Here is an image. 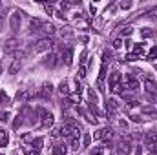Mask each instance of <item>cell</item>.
Returning a JSON list of instances; mask_svg holds the SVG:
<instances>
[{
	"mask_svg": "<svg viewBox=\"0 0 157 155\" xmlns=\"http://www.w3.org/2000/svg\"><path fill=\"white\" fill-rule=\"evenodd\" d=\"M121 80H122V77H121V73H119V71H113V73L110 75L108 82H110V89H112L113 93H122L124 86L121 84Z\"/></svg>",
	"mask_w": 157,
	"mask_h": 155,
	"instance_id": "6da1fadb",
	"label": "cell"
},
{
	"mask_svg": "<svg viewBox=\"0 0 157 155\" xmlns=\"http://www.w3.org/2000/svg\"><path fill=\"white\" fill-rule=\"evenodd\" d=\"M20 22H22V13L20 11H15L9 17V28H11V31H18L20 29Z\"/></svg>",
	"mask_w": 157,
	"mask_h": 155,
	"instance_id": "7a4b0ae2",
	"label": "cell"
},
{
	"mask_svg": "<svg viewBox=\"0 0 157 155\" xmlns=\"http://www.w3.org/2000/svg\"><path fill=\"white\" fill-rule=\"evenodd\" d=\"M53 44H55V42H53L51 39H40V40H39V44L35 46V51H37V53H42V51H49V49L53 47Z\"/></svg>",
	"mask_w": 157,
	"mask_h": 155,
	"instance_id": "3957f363",
	"label": "cell"
},
{
	"mask_svg": "<svg viewBox=\"0 0 157 155\" xmlns=\"http://www.w3.org/2000/svg\"><path fill=\"white\" fill-rule=\"evenodd\" d=\"M124 88H128V89H137L139 88V80L133 73H128L124 77Z\"/></svg>",
	"mask_w": 157,
	"mask_h": 155,
	"instance_id": "277c9868",
	"label": "cell"
},
{
	"mask_svg": "<svg viewBox=\"0 0 157 155\" xmlns=\"http://www.w3.org/2000/svg\"><path fill=\"white\" fill-rule=\"evenodd\" d=\"M18 44H20V42L17 39H7L6 44H4V53H15L17 47H18Z\"/></svg>",
	"mask_w": 157,
	"mask_h": 155,
	"instance_id": "5b68a950",
	"label": "cell"
},
{
	"mask_svg": "<svg viewBox=\"0 0 157 155\" xmlns=\"http://www.w3.org/2000/svg\"><path fill=\"white\" fill-rule=\"evenodd\" d=\"M53 122H55V117H53V113L46 112V113L42 115V128H51V126H53Z\"/></svg>",
	"mask_w": 157,
	"mask_h": 155,
	"instance_id": "8992f818",
	"label": "cell"
},
{
	"mask_svg": "<svg viewBox=\"0 0 157 155\" xmlns=\"http://www.w3.org/2000/svg\"><path fill=\"white\" fill-rule=\"evenodd\" d=\"M51 93H53V86L46 82V84L42 86V89H40L39 97H40V99H49V97H51Z\"/></svg>",
	"mask_w": 157,
	"mask_h": 155,
	"instance_id": "52a82bcc",
	"label": "cell"
},
{
	"mask_svg": "<svg viewBox=\"0 0 157 155\" xmlns=\"http://www.w3.org/2000/svg\"><path fill=\"white\" fill-rule=\"evenodd\" d=\"M130 150H132L130 141H121V144L117 146V153L119 155H128L130 153Z\"/></svg>",
	"mask_w": 157,
	"mask_h": 155,
	"instance_id": "ba28073f",
	"label": "cell"
},
{
	"mask_svg": "<svg viewBox=\"0 0 157 155\" xmlns=\"http://www.w3.org/2000/svg\"><path fill=\"white\" fill-rule=\"evenodd\" d=\"M57 62H59V55H57V53H51V55H48V57H46L44 66H46V68H53Z\"/></svg>",
	"mask_w": 157,
	"mask_h": 155,
	"instance_id": "9c48e42d",
	"label": "cell"
},
{
	"mask_svg": "<svg viewBox=\"0 0 157 155\" xmlns=\"http://www.w3.org/2000/svg\"><path fill=\"white\" fill-rule=\"evenodd\" d=\"M112 137V130L110 128H101L97 133H95V139L101 141V139H110Z\"/></svg>",
	"mask_w": 157,
	"mask_h": 155,
	"instance_id": "30bf717a",
	"label": "cell"
},
{
	"mask_svg": "<svg viewBox=\"0 0 157 155\" xmlns=\"http://www.w3.org/2000/svg\"><path fill=\"white\" fill-rule=\"evenodd\" d=\"M42 26H44V22H42L40 18H31V20H29V29H31V31H40Z\"/></svg>",
	"mask_w": 157,
	"mask_h": 155,
	"instance_id": "8fae6325",
	"label": "cell"
},
{
	"mask_svg": "<svg viewBox=\"0 0 157 155\" xmlns=\"http://www.w3.org/2000/svg\"><path fill=\"white\" fill-rule=\"evenodd\" d=\"M144 142L146 146H152V144H157V131H150L144 135Z\"/></svg>",
	"mask_w": 157,
	"mask_h": 155,
	"instance_id": "7c38bea8",
	"label": "cell"
},
{
	"mask_svg": "<svg viewBox=\"0 0 157 155\" xmlns=\"http://www.w3.org/2000/svg\"><path fill=\"white\" fill-rule=\"evenodd\" d=\"M53 155H68L66 144H57V146H53Z\"/></svg>",
	"mask_w": 157,
	"mask_h": 155,
	"instance_id": "4fadbf2b",
	"label": "cell"
},
{
	"mask_svg": "<svg viewBox=\"0 0 157 155\" xmlns=\"http://www.w3.org/2000/svg\"><path fill=\"white\" fill-rule=\"evenodd\" d=\"M106 108H108L110 112H117L119 110V100L117 99H108V100H106Z\"/></svg>",
	"mask_w": 157,
	"mask_h": 155,
	"instance_id": "5bb4252c",
	"label": "cell"
},
{
	"mask_svg": "<svg viewBox=\"0 0 157 155\" xmlns=\"http://www.w3.org/2000/svg\"><path fill=\"white\" fill-rule=\"evenodd\" d=\"M144 88H146V93H152V91H157V84L152 80V78H146V84H144Z\"/></svg>",
	"mask_w": 157,
	"mask_h": 155,
	"instance_id": "9a60e30c",
	"label": "cell"
},
{
	"mask_svg": "<svg viewBox=\"0 0 157 155\" xmlns=\"http://www.w3.org/2000/svg\"><path fill=\"white\" fill-rule=\"evenodd\" d=\"M62 57H64V60H66V64L70 66L71 64V60H73V51L68 47V49H64V53H62Z\"/></svg>",
	"mask_w": 157,
	"mask_h": 155,
	"instance_id": "2e32d148",
	"label": "cell"
},
{
	"mask_svg": "<svg viewBox=\"0 0 157 155\" xmlns=\"http://www.w3.org/2000/svg\"><path fill=\"white\" fill-rule=\"evenodd\" d=\"M18 70H20V59H17V60H13V64L9 66V73H11V75H15V73H17Z\"/></svg>",
	"mask_w": 157,
	"mask_h": 155,
	"instance_id": "e0dca14e",
	"label": "cell"
},
{
	"mask_svg": "<svg viewBox=\"0 0 157 155\" xmlns=\"http://www.w3.org/2000/svg\"><path fill=\"white\" fill-rule=\"evenodd\" d=\"M7 142H9V135H7V131L0 130V146H7Z\"/></svg>",
	"mask_w": 157,
	"mask_h": 155,
	"instance_id": "ac0fdd59",
	"label": "cell"
},
{
	"mask_svg": "<svg viewBox=\"0 0 157 155\" xmlns=\"http://www.w3.org/2000/svg\"><path fill=\"white\" fill-rule=\"evenodd\" d=\"M59 93H60V95H68V93H70V89H68V82H66V80H62V82L59 84Z\"/></svg>",
	"mask_w": 157,
	"mask_h": 155,
	"instance_id": "d6986e66",
	"label": "cell"
},
{
	"mask_svg": "<svg viewBox=\"0 0 157 155\" xmlns=\"http://www.w3.org/2000/svg\"><path fill=\"white\" fill-rule=\"evenodd\" d=\"M24 153L26 155H40V150L33 148V146H24Z\"/></svg>",
	"mask_w": 157,
	"mask_h": 155,
	"instance_id": "ffe728a7",
	"label": "cell"
},
{
	"mask_svg": "<svg viewBox=\"0 0 157 155\" xmlns=\"http://www.w3.org/2000/svg\"><path fill=\"white\" fill-rule=\"evenodd\" d=\"M143 113L152 115V119H157V110H155V108H144V110H143Z\"/></svg>",
	"mask_w": 157,
	"mask_h": 155,
	"instance_id": "44dd1931",
	"label": "cell"
},
{
	"mask_svg": "<svg viewBox=\"0 0 157 155\" xmlns=\"http://www.w3.org/2000/svg\"><path fill=\"white\" fill-rule=\"evenodd\" d=\"M42 31H46V33L51 35V33H55V26H53V24H44V26H42Z\"/></svg>",
	"mask_w": 157,
	"mask_h": 155,
	"instance_id": "7402d4cb",
	"label": "cell"
},
{
	"mask_svg": "<svg viewBox=\"0 0 157 155\" xmlns=\"http://www.w3.org/2000/svg\"><path fill=\"white\" fill-rule=\"evenodd\" d=\"M22 122H24V119H22V115L18 113V117H17V119H15V122H13V128H15V130H18V128L22 126Z\"/></svg>",
	"mask_w": 157,
	"mask_h": 155,
	"instance_id": "603a6c76",
	"label": "cell"
},
{
	"mask_svg": "<svg viewBox=\"0 0 157 155\" xmlns=\"http://www.w3.org/2000/svg\"><path fill=\"white\" fill-rule=\"evenodd\" d=\"M112 60V51H104L102 53V64H106V62H110Z\"/></svg>",
	"mask_w": 157,
	"mask_h": 155,
	"instance_id": "cb8c5ba5",
	"label": "cell"
},
{
	"mask_svg": "<svg viewBox=\"0 0 157 155\" xmlns=\"http://www.w3.org/2000/svg\"><path fill=\"white\" fill-rule=\"evenodd\" d=\"M146 97H148V100H150L152 104H155V102H157V91H152V93H146Z\"/></svg>",
	"mask_w": 157,
	"mask_h": 155,
	"instance_id": "d4e9b609",
	"label": "cell"
},
{
	"mask_svg": "<svg viewBox=\"0 0 157 155\" xmlns=\"http://www.w3.org/2000/svg\"><path fill=\"white\" fill-rule=\"evenodd\" d=\"M29 99V91H22V93H18V100H22V102H26Z\"/></svg>",
	"mask_w": 157,
	"mask_h": 155,
	"instance_id": "484cf974",
	"label": "cell"
},
{
	"mask_svg": "<svg viewBox=\"0 0 157 155\" xmlns=\"http://www.w3.org/2000/svg\"><path fill=\"white\" fill-rule=\"evenodd\" d=\"M80 142H78V137H71V150H78Z\"/></svg>",
	"mask_w": 157,
	"mask_h": 155,
	"instance_id": "4316f807",
	"label": "cell"
},
{
	"mask_svg": "<svg viewBox=\"0 0 157 155\" xmlns=\"http://www.w3.org/2000/svg\"><path fill=\"white\" fill-rule=\"evenodd\" d=\"M141 35H143V37H154V29H148V28H144V29L141 31Z\"/></svg>",
	"mask_w": 157,
	"mask_h": 155,
	"instance_id": "83f0119b",
	"label": "cell"
},
{
	"mask_svg": "<svg viewBox=\"0 0 157 155\" xmlns=\"http://www.w3.org/2000/svg\"><path fill=\"white\" fill-rule=\"evenodd\" d=\"M157 59V47H152V51L148 53V60H155Z\"/></svg>",
	"mask_w": 157,
	"mask_h": 155,
	"instance_id": "f1b7e54d",
	"label": "cell"
},
{
	"mask_svg": "<svg viewBox=\"0 0 157 155\" xmlns=\"http://www.w3.org/2000/svg\"><path fill=\"white\" fill-rule=\"evenodd\" d=\"M42 142H44V141H42V139H35V141H33V144H31V146H33V148H37V150H40V148H42Z\"/></svg>",
	"mask_w": 157,
	"mask_h": 155,
	"instance_id": "f546056e",
	"label": "cell"
},
{
	"mask_svg": "<svg viewBox=\"0 0 157 155\" xmlns=\"http://www.w3.org/2000/svg\"><path fill=\"white\" fill-rule=\"evenodd\" d=\"M9 120V113L7 112H0V122H7Z\"/></svg>",
	"mask_w": 157,
	"mask_h": 155,
	"instance_id": "4dcf8cb0",
	"label": "cell"
},
{
	"mask_svg": "<svg viewBox=\"0 0 157 155\" xmlns=\"http://www.w3.org/2000/svg\"><path fill=\"white\" fill-rule=\"evenodd\" d=\"M0 102H9V97L6 95V91L0 89Z\"/></svg>",
	"mask_w": 157,
	"mask_h": 155,
	"instance_id": "1f68e13d",
	"label": "cell"
},
{
	"mask_svg": "<svg viewBox=\"0 0 157 155\" xmlns=\"http://www.w3.org/2000/svg\"><path fill=\"white\" fill-rule=\"evenodd\" d=\"M91 155H104V148H102V146L95 148V150H93V153H91Z\"/></svg>",
	"mask_w": 157,
	"mask_h": 155,
	"instance_id": "d6a6232c",
	"label": "cell"
},
{
	"mask_svg": "<svg viewBox=\"0 0 157 155\" xmlns=\"http://www.w3.org/2000/svg\"><path fill=\"white\" fill-rule=\"evenodd\" d=\"M133 49H135V53H137V57H139V55H141V53L144 51V47H143V44H139V46H135Z\"/></svg>",
	"mask_w": 157,
	"mask_h": 155,
	"instance_id": "836d02e7",
	"label": "cell"
},
{
	"mask_svg": "<svg viewBox=\"0 0 157 155\" xmlns=\"http://www.w3.org/2000/svg\"><path fill=\"white\" fill-rule=\"evenodd\" d=\"M91 142V135L90 133H84V146H88Z\"/></svg>",
	"mask_w": 157,
	"mask_h": 155,
	"instance_id": "e575fe53",
	"label": "cell"
},
{
	"mask_svg": "<svg viewBox=\"0 0 157 155\" xmlns=\"http://www.w3.org/2000/svg\"><path fill=\"white\" fill-rule=\"evenodd\" d=\"M113 47H115V49L122 47V40H121V39H115V40H113Z\"/></svg>",
	"mask_w": 157,
	"mask_h": 155,
	"instance_id": "d590c367",
	"label": "cell"
},
{
	"mask_svg": "<svg viewBox=\"0 0 157 155\" xmlns=\"http://www.w3.org/2000/svg\"><path fill=\"white\" fill-rule=\"evenodd\" d=\"M121 35H132V28H122L121 29Z\"/></svg>",
	"mask_w": 157,
	"mask_h": 155,
	"instance_id": "8d00e7d4",
	"label": "cell"
},
{
	"mask_svg": "<svg viewBox=\"0 0 157 155\" xmlns=\"http://www.w3.org/2000/svg\"><path fill=\"white\" fill-rule=\"evenodd\" d=\"M86 60H88V53H86V51H82V55H80V62H82V66L86 64Z\"/></svg>",
	"mask_w": 157,
	"mask_h": 155,
	"instance_id": "74e56055",
	"label": "cell"
},
{
	"mask_svg": "<svg viewBox=\"0 0 157 155\" xmlns=\"http://www.w3.org/2000/svg\"><path fill=\"white\" fill-rule=\"evenodd\" d=\"M78 75H80V78L86 77V68H84V66H80V70H78Z\"/></svg>",
	"mask_w": 157,
	"mask_h": 155,
	"instance_id": "f35d334b",
	"label": "cell"
},
{
	"mask_svg": "<svg viewBox=\"0 0 157 155\" xmlns=\"http://www.w3.org/2000/svg\"><path fill=\"white\" fill-rule=\"evenodd\" d=\"M86 119H88V122H93V124H97V119H95V117H91L90 113H86Z\"/></svg>",
	"mask_w": 157,
	"mask_h": 155,
	"instance_id": "ab89813d",
	"label": "cell"
},
{
	"mask_svg": "<svg viewBox=\"0 0 157 155\" xmlns=\"http://www.w3.org/2000/svg\"><path fill=\"white\" fill-rule=\"evenodd\" d=\"M137 59H139V57H137V55H133V53H130V55L126 57V60H130V62H132V60H137Z\"/></svg>",
	"mask_w": 157,
	"mask_h": 155,
	"instance_id": "60d3db41",
	"label": "cell"
},
{
	"mask_svg": "<svg viewBox=\"0 0 157 155\" xmlns=\"http://www.w3.org/2000/svg\"><path fill=\"white\" fill-rule=\"evenodd\" d=\"M132 7V4L130 2H124V4H121V9H130Z\"/></svg>",
	"mask_w": 157,
	"mask_h": 155,
	"instance_id": "b9f144b4",
	"label": "cell"
},
{
	"mask_svg": "<svg viewBox=\"0 0 157 155\" xmlns=\"http://www.w3.org/2000/svg\"><path fill=\"white\" fill-rule=\"evenodd\" d=\"M62 37H66V39H71V37H73V33H71V31H62Z\"/></svg>",
	"mask_w": 157,
	"mask_h": 155,
	"instance_id": "7bdbcfd3",
	"label": "cell"
},
{
	"mask_svg": "<svg viewBox=\"0 0 157 155\" xmlns=\"http://www.w3.org/2000/svg\"><path fill=\"white\" fill-rule=\"evenodd\" d=\"M135 155H141V146H137V150H135Z\"/></svg>",
	"mask_w": 157,
	"mask_h": 155,
	"instance_id": "ee69618b",
	"label": "cell"
},
{
	"mask_svg": "<svg viewBox=\"0 0 157 155\" xmlns=\"http://www.w3.org/2000/svg\"><path fill=\"white\" fill-rule=\"evenodd\" d=\"M2 22H4V17L0 15V29H2Z\"/></svg>",
	"mask_w": 157,
	"mask_h": 155,
	"instance_id": "f6af8a7d",
	"label": "cell"
},
{
	"mask_svg": "<svg viewBox=\"0 0 157 155\" xmlns=\"http://www.w3.org/2000/svg\"><path fill=\"white\" fill-rule=\"evenodd\" d=\"M148 155H157V152H150V153H148Z\"/></svg>",
	"mask_w": 157,
	"mask_h": 155,
	"instance_id": "bcb514c9",
	"label": "cell"
},
{
	"mask_svg": "<svg viewBox=\"0 0 157 155\" xmlns=\"http://www.w3.org/2000/svg\"><path fill=\"white\" fill-rule=\"evenodd\" d=\"M0 73H2V62H0Z\"/></svg>",
	"mask_w": 157,
	"mask_h": 155,
	"instance_id": "7dc6e473",
	"label": "cell"
},
{
	"mask_svg": "<svg viewBox=\"0 0 157 155\" xmlns=\"http://www.w3.org/2000/svg\"><path fill=\"white\" fill-rule=\"evenodd\" d=\"M155 70H157V66H155Z\"/></svg>",
	"mask_w": 157,
	"mask_h": 155,
	"instance_id": "c3c4849f",
	"label": "cell"
}]
</instances>
